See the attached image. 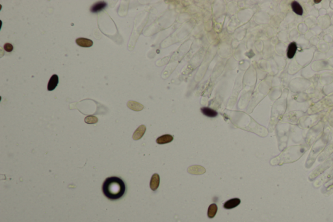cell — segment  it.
Returning <instances> with one entry per match:
<instances>
[{"instance_id": "obj_1", "label": "cell", "mask_w": 333, "mask_h": 222, "mask_svg": "<svg viewBox=\"0 0 333 222\" xmlns=\"http://www.w3.org/2000/svg\"><path fill=\"white\" fill-rule=\"evenodd\" d=\"M126 191V185L119 177H111L105 179L102 185L104 195L111 200L119 199L124 195Z\"/></svg>"}, {"instance_id": "obj_2", "label": "cell", "mask_w": 333, "mask_h": 222, "mask_svg": "<svg viewBox=\"0 0 333 222\" xmlns=\"http://www.w3.org/2000/svg\"><path fill=\"white\" fill-rule=\"evenodd\" d=\"M306 149L303 147L289 149L286 152L280 154L277 158L272 160L274 165H282L284 163H294L301 158L305 153Z\"/></svg>"}, {"instance_id": "obj_3", "label": "cell", "mask_w": 333, "mask_h": 222, "mask_svg": "<svg viewBox=\"0 0 333 222\" xmlns=\"http://www.w3.org/2000/svg\"><path fill=\"white\" fill-rule=\"evenodd\" d=\"M333 165V158L331 157L329 160H327L325 162H323L321 165H320L318 167L316 168L314 170L313 172L309 176L310 180L314 179L316 177L318 176L319 175L321 174L326 169H327L329 168H330L331 166Z\"/></svg>"}, {"instance_id": "obj_4", "label": "cell", "mask_w": 333, "mask_h": 222, "mask_svg": "<svg viewBox=\"0 0 333 222\" xmlns=\"http://www.w3.org/2000/svg\"><path fill=\"white\" fill-rule=\"evenodd\" d=\"M241 203V200L239 199V198H234V199H231L228 201H227V202L224 203L223 207L225 209H234L236 207H238V205L240 204Z\"/></svg>"}, {"instance_id": "obj_5", "label": "cell", "mask_w": 333, "mask_h": 222, "mask_svg": "<svg viewBox=\"0 0 333 222\" xmlns=\"http://www.w3.org/2000/svg\"><path fill=\"white\" fill-rule=\"evenodd\" d=\"M76 44L83 48H89L93 45V42L91 40L85 38H78L76 40Z\"/></svg>"}, {"instance_id": "obj_6", "label": "cell", "mask_w": 333, "mask_h": 222, "mask_svg": "<svg viewBox=\"0 0 333 222\" xmlns=\"http://www.w3.org/2000/svg\"><path fill=\"white\" fill-rule=\"evenodd\" d=\"M160 178L159 175L155 173L152 175L151 180V183H150V187H151L152 190L156 191L160 185Z\"/></svg>"}, {"instance_id": "obj_7", "label": "cell", "mask_w": 333, "mask_h": 222, "mask_svg": "<svg viewBox=\"0 0 333 222\" xmlns=\"http://www.w3.org/2000/svg\"><path fill=\"white\" fill-rule=\"evenodd\" d=\"M59 84V77L57 75H54L50 78L48 84V91H53Z\"/></svg>"}, {"instance_id": "obj_8", "label": "cell", "mask_w": 333, "mask_h": 222, "mask_svg": "<svg viewBox=\"0 0 333 222\" xmlns=\"http://www.w3.org/2000/svg\"><path fill=\"white\" fill-rule=\"evenodd\" d=\"M188 173L191 174L193 175H201L204 173L206 172V169L200 166H191L187 169Z\"/></svg>"}, {"instance_id": "obj_9", "label": "cell", "mask_w": 333, "mask_h": 222, "mask_svg": "<svg viewBox=\"0 0 333 222\" xmlns=\"http://www.w3.org/2000/svg\"><path fill=\"white\" fill-rule=\"evenodd\" d=\"M146 132V126L145 125H141L136 131L133 135V139L134 140H138L143 136Z\"/></svg>"}, {"instance_id": "obj_10", "label": "cell", "mask_w": 333, "mask_h": 222, "mask_svg": "<svg viewBox=\"0 0 333 222\" xmlns=\"http://www.w3.org/2000/svg\"><path fill=\"white\" fill-rule=\"evenodd\" d=\"M173 140V136L170 134L163 135L156 139V142L158 144L163 145L171 142Z\"/></svg>"}, {"instance_id": "obj_11", "label": "cell", "mask_w": 333, "mask_h": 222, "mask_svg": "<svg viewBox=\"0 0 333 222\" xmlns=\"http://www.w3.org/2000/svg\"><path fill=\"white\" fill-rule=\"evenodd\" d=\"M297 49V46L295 42L291 43L289 44L288 48V50H287V57L289 59L293 58L294 56L295 55L296 53Z\"/></svg>"}, {"instance_id": "obj_12", "label": "cell", "mask_w": 333, "mask_h": 222, "mask_svg": "<svg viewBox=\"0 0 333 222\" xmlns=\"http://www.w3.org/2000/svg\"><path fill=\"white\" fill-rule=\"evenodd\" d=\"M201 112L204 115V116L208 117H215L218 116V113L215 111L213 109H211L207 107H203L201 109Z\"/></svg>"}, {"instance_id": "obj_13", "label": "cell", "mask_w": 333, "mask_h": 222, "mask_svg": "<svg viewBox=\"0 0 333 222\" xmlns=\"http://www.w3.org/2000/svg\"><path fill=\"white\" fill-rule=\"evenodd\" d=\"M106 6H107V3L105 2H102L96 3L95 5H93L92 7H91L90 11L92 12V13H98L99 11L103 10L104 9H105V8L106 7Z\"/></svg>"}, {"instance_id": "obj_14", "label": "cell", "mask_w": 333, "mask_h": 222, "mask_svg": "<svg viewBox=\"0 0 333 222\" xmlns=\"http://www.w3.org/2000/svg\"><path fill=\"white\" fill-rule=\"evenodd\" d=\"M127 105L130 109L134 110V111H141V110H142L144 108L142 104H141L137 102L131 101H129Z\"/></svg>"}, {"instance_id": "obj_15", "label": "cell", "mask_w": 333, "mask_h": 222, "mask_svg": "<svg viewBox=\"0 0 333 222\" xmlns=\"http://www.w3.org/2000/svg\"><path fill=\"white\" fill-rule=\"evenodd\" d=\"M291 9H292V10L294 11V12L295 13H296L298 15H302L303 14V8L301 6V5L299 4L298 2H293L292 3H291Z\"/></svg>"}, {"instance_id": "obj_16", "label": "cell", "mask_w": 333, "mask_h": 222, "mask_svg": "<svg viewBox=\"0 0 333 222\" xmlns=\"http://www.w3.org/2000/svg\"><path fill=\"white\" fill-rule=\"evenodd\" d=\"M218 212V206L216 204H212L210 205L207 210V216L210 218H213L215 217Z\"/></svg>"}, {"instance_id": "obj_17", "label": "cell", "mask_w": 333, "mask_h": 222, "mask_svg": "<svg viewBox=\"0 0 333 222\" xmlns=\"http://www.w3.org/2000/svg\"><path fill=\"white\" fill-rule=\"evenodd\" d=\"M98 118L93 116H87L85 119V122L87 123V124H95V123H96L98 122Z\"/></svg>"}, {"instance_id": "obj_18", "label": "cell", "mask_w": 333, "mask_h": 222, "mask_svg": "<svg viewBox=\"0 0 333 222\" xmlns=\"http://www.w3.org/2000/svg\"><path fill=\"white\" fill-rule=\"evenodd\" d=\"M3 48L4 50L7 52H11L13 50V46L11 43H5Z\"/></svg>"}, {"instance_id": "obj_19", "label": "cell", "mask_w": 333, "mask_h": 222, "mask_svg": "<svg viewBox=\"0 0 333 222\" xmlns=\"http://www.w3.org/2000/svg\"><path fill=\"white\" fill-rule=\"evenodd\" d=\"M320 2H321V0H318V1H317V0H315V1H314L315 3H319Z\"/></svg>"}]
</instances>
